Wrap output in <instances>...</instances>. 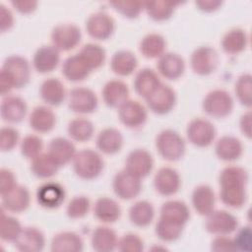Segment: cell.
Wrapping results in <instances>:
<instances>
[{"instance_id": "obj_1", "label": "cell", "mask_w": 252, "mask_h": 252, "mask_svg": "<svg viewBox=\"0 0 252 252\" xmlns=\"http://www.w3.org/2000/svg\"><path fill=\"white\" fill-rule=\"evenodd\" d=\"M31 77V68L28 60L20 55L8 56L2 65L0 72L1 94H8L15 88L25 87Z\"/></svg>"}, {"instance_id": "obj_2", "label": "cell", "mask_w": 252, "mask_h": 252, "mask_svg": "<svg viewBox=\"0 0 252 252\" xmlns=\"http://www.w3.org/2000/svg\"><path fill=\"white\" fill-rule=\"evenodd\" d=\"M156 148L162 158L169 161H176L185 153V142L176 131L164 129L156 138Z\"/></svg>"}, {"instance_id": "obj_3", "label": "cell", "mask_w": 252, "mask_h": 252, "mask_svg": "<svg viewBox=\"0 0 252 252\" xmlns=\"http://www.w3.org/2000/svg\"><path fill=\"white\" fill-rule=\"evenodd\" d=\"M75 173L83 179H94L103 169V159L100 155L91 149H84L77 153L73 158Z\"/></svg>"}, {"instance_id": "obj_4", "label": "cell", "mask_w": 252, "mask_h": 252, "mask_svg": "<svg viewBox=\"0 0 252 252\" xmlns=\"http://www.w3.org/2000/svg\"><path fill=\"white\" fill-rule=\"evenodd\" d=\"M202 105L208 115L215 118H222L232 111L233 99L228 92L217 89L207 94Z\"/></svg>"}, {"instance_id": "obj_5", "label": "cell", "mask_w": 252, "mask_h": 252, "mask_svg": "<svg viewBox=\"0 0 252 252\" xmlns=\"http://www.w3.org/2000/svg\"><path fill=\"white\" fill-rule=\"evenodd\" d=\"M82 33L78 26L70 23L59 24L51 32L52 45L59 51H69L81 41Z\"/></svg>"}, {"instance_id": "obj_6", "label": "cell", "mask_w": 252, "mask_h": 252, "mask_svg": "<svg viewBox=\"0 0 252 252\" xmlns=\"http://www.w3.org/2000/svg\"><path fill=\"white\" fill-rule=\"evenodd\" d=\"M188 140L197 147L210 146L216 137V128L214 124L205 118L192 119L186 129Z\"/></svg>"}, {"instance_id": "obj_7", "label": "cell", "mask_w": 252, "mask_h": 252, "mask_svg": "<svg viewBox=\"0 0 252 252\" xmlns=\"http://www.w3.org/2000/svg\"><path fill=\"white\" fill-rule=\"evenodd\" d=\"M68 105L76 113H91L97 107V97L91 89L76 87L69 92Z\"/></svg>"}, {"instance_id": "obj_8", "label": "cell", "mask_w": 252, "mask_h": 252, "mask_svg": "<svg viewBox=\"0 0 252 252\" xmlns=\"http://www.w3.org/2000/svg\"><path fill=\"white\" fill-rule=\"evenodd\" d=\"M237 225V219L224 210H217L210 213L205 223L207 231L216 235H227L236 230Z\"/></svg>"}, {"instance_id": "obj_9", "label": "cell", "mask_w": 252, "mask_h": 252, "mask_svg": "<svg viewBox=\"0 0 252 252\" xmlns=\"http://www.w3.org/2000/svg\"><path fill=\"white\" fill-rule=\"evenodd\" d=\"M219 62L217 51L211 46H200L191 54L190 65L192 70L202 76L213 73Z\"/></svg>"}, {"instance_id": "obj_10", "label": "cell", "mask_w": 252, "mask_h": 252, "mask_svg": "<svg viewBox=\"0 0 252 252\" xmlns=\"http://www.w3.org/2000/svg\"><path fill=\"white\" fill-rule=\"evenodd\" d=\"M113 191L122 200H131L138 196L142 189L141 179L123 169L117 172L112 182Z\"/></svg>"}, {"instance_id": "obj_11", "label": "cell", "mask_w": 252, "mask_h": 252, "mask_svg": "<svg viewBox=\"0 0 252 252\" xmlns=\"http://www.w3.org/2000/svg\"><path fill=\"white\" fill-rule=\"evenodd\" d=\"M146 102L153 112L165 114L174 107L176 94L172 88L161 83L160 86L146 98Z\"/></svg>"}, {"instance_id": "obj_12", "label": "cell", "mask_w": 252, "mask_h": 252, "mask_svg": "<svg viewBox=\"0 0 252 252\" xmlns=\"http://www.w3.org/2000/svg\"><path fill=\"white\" fill-rule=\"evenodd\" d=\"M115 29V22L105 12H96L89 16L86 21L88 33L95 39L104 40L111 36Z\"/></svg>"}, {"instance_id": "obj_13", "label": "cell", "mask_w": 252, "mask_h": 252, "mask_svg": "<svg viewBox=\"0 0 252 252\" xmlns=\"http://www.w3.org/2000/svg\"><path fill=\"white\" fill-rule=\"evenodd\" d=\"M153 166L154 159L152 155L144 149H136L129 153L124 169L141 179L150 174Z\"/></svg>"}, {"instance_id": "obj_14", "label": "cell", "mask_w": 252, "mask_h": 252, "mask_svg": "<svg viewBox=\"0 0 252 252\" xmlns=\"http://www.w3.org/2000/svg\"><path fill=\"white\" fill-rule=\"evenodd\" d=\"M118 116L121 123L128 128H138L146 122L147 110L139 101L127 99L118 107Z\"/></svg>"}, {"instance_id": "obj_15", "label": "cell", "mask_w": 252, "mask_h": 252, "mask_svg": "<svg viewBox=\"0 0 252 252\" xmlns=\"http://www.w3.org/2000/svg\"><path fill=\"white\" fill-rule=\"evenodd\" d=\"M181 180L178 172L169 166L159 168L154 177V186L158 193L163 196L175 194L180 187Z\"/></svg>"}, {"instance_id": "obj_16", "label": "cell", "mask_w": 252, "mask_h": 252, "mask_svg": "<svg viewBox=\"0 0 252 252\" xmlns=\"http://www.w3.org/2000/svg\"><path fill=\"white\" fill-rule=\"evenodd\" d=\"M27 103L18 95H5L1 101V118L9 123L21 122L27 114Z\"/></svg>"}, {"instance_id": "obj_17", "label": "cell", "mask_w": 252, "mask_h": 252, "mask_svg": "<svg viewBox=\"0 0 252 252\" xmlns=\"http://www.w3.org/2000/svg\"><path fill=\"white\" fill-rule=\"evenodd\" d=\"M64 199L65 190L59 183L46 182L37 188L36 200L44 208H57L64 202Z\"/></svg>"}, {"instance_id": "obj_18", "label": "cell", "mask_w": 252, "mask_h": 252, "mask_svg": "<svg viewBox=\"0 0 252 252\" xmlns=\"http://www.w3.org/2000/svg\"><path fill=\"white\" fill-rule=\"evenodd\" d=\"M158 71L161 76L168 80H176L181 77L185 71L183 58L174 52L163 53L157 63Z\"/></svg>"}, {"instance_id": "obj_19", "label": "cell", "mask_w": 252, "mask_h": 252, "mask_svg": "<svg viewBox=\"0 0 252 252\" xmlns=\"http://www.w3.org/2000/svg\"><path fill=\"white\" fill-rule=\"evenodd\" d=\"M60 61L59 50L53 45H43L37 48L33 54L32 65L38 73L53 71Z\"/></svg>"}, {"instance_id": "obj_20", "label": "cell", "mask_w": 252, "mask_h": 252, "mask_svg": "<svg viewBox=\"0 0 252 252\" xmlns=\"http://www.w3.org/2000/svg\"><path fill=\"white\" fill-rule=\"evenodd\" d=\"M18 250L24 252H37L41 251L45 244L43 233L36 227H24L14 242Z\"/></svg>"}, {"instance_id": "obj_21", "label": "cell", "mask_w": 252, "mask_h": 252, "mask_svg": "<svg viewBox=\"0 0 252 252\" xmlns=\"http://www.w3.org/2000/svg\"><path fill=\"white\" fill-rule=\"evenodd\" d=\"M1 199L2 209L13 213H21L30 206L31 195L27 187L17 185L12 191L1 196Z\"/></svg>"}, {"instance_id": "obj_22", "label": "cell", "mask_w": 252, "mask_h": 252, "mask_svg": "<svg viewBox=\"0 0 252 252\" xmlns=\"http://www.w3.org/2000/svg\"><path fill=\"white\" fill-rule=\"evenodd\" d=\"M92 71L89 64L79 53L67 57L62 65V74L71 82H79L86 79Z\"/></svg>"}, {"instance_id": "obj_23", "label": "cell", "mask_w": 252, "mask_h": 252, "mask_svg": "<svg viewBox=\"0 0 252 252\" xmlns=\"http://www.w3.org/2000/svg\"><path fill=\"white\" fill-rule=\"evenodd\" d=\"M102 98L109 107H119L128 99V86L121 80H110L102 89Z\"/></svg>"}, {"instance_id": "obj_24", "label": "cell", "mask_w": 252, "mask_h": 252, "mask_svg": "<svg viewBox=\"0 0 252 252\" xmlns=\"http://www.w3.org/2000/svg\"><path fill=\"white\" fill-rule=\"evenodd\" d=\"M47 153L60 166L73 160L77 154L74 144L63 137L53 138L48 145Z\"/></svg>"}, {"instance_id": "obj_25", "label": "cell", "mask_w": 252, "mask_h": 252, "mask_svg": "<svg viewBox=\"0 0 252 252\" xmlns=\"http://www.w3.org/2000/svg\"><path fill=\"white\" fill-rule=\"evenodd\" d=\"M161 82L158 74L150 69L143 68L135 76L133 85L136 93L145 99L152 94L159 86Z\"/></svg>"}, {"instance_id": "obj_26", "label": "cell", "mask_w": 252, "mask_h": 252, "mask_svg": "<svg viewBox=\"0 0 252 252\" xmlns=\"http://www.w3.org/2000/svg\"><path fill=\"white\" fill-rule=\"evenodd\" d=\"M159 218L184 226L190 218V211L184 202L169 200L161 205Z\"/></svg>"}, {"instance_id": "obj_27", "label": "cell", "mask_w": 252, "mask_h": 252, "mask_svg": "<svg viewBox=\"0 0 252 252\" xmlns=\"http://www.w3.org/2000/svg\"><path fill=\"white\" fill-rule=\"evenodd\" d=\"M215 151L220 159L232 161L240 158L243 152V146L240 140L236 137L225 135L217 141Z\"/></svg>"}, {"instance_id": "obj_28", "label": "cell", "mask_w": 252, "mask_h": 252, "mask_svg": "<svg viewBox=\"0 0 252 252\" xmlns=\"http://www.w3.org/2000/svg\"><path fill=\"white\" fill-rule=\"evenodd\" d=\"M216 197L214 190L206 184L197 186L192 192V205L201 216H208L214 211Z\"/></svg>"}, {"instance_id": "obj_29", "label": "cell", "mask_w": 252, "mask_h": 252, "mask_svg": "<svg viewBox=\"0 0 252 252\" xmlns=\"http://www.w3.org/2000/svg\"><path fill=\"white\" fill-rule=\"evenodd\" d=\"M248 174L240 166L231 165L224 167L219 176L220 189H240L246 188Z\"/></svg>"}, {"instance_id": "obj_30", "label": "cell", "mask_w": 252, "mask_h": 252, "mask_svg": "<svg viewBox=\"0 0 252 252\" xmlns=\"http://www.w3.org/2000/svg\"><path fill=\"white\" fill-rule=\"evenodd\" d=\"M39 94L44 102L53 106L60 105L66 97L65 87L57 78L44 80L40 86Z\"/></svg>"}, {"instance_id": "obj_31", "label": "cell", "mask_w": 252, "mask_h": 252, "mask_svg": "<svg viewBox=\"0 0 252 252\" xmlns=\"http://www.w3.org/2000/svg\"><path fill=\"white\" fill-rule=\"evenodd\" d=\"M29 123L36 132L46 133L54 128L56 124V116L49 107L39 105L32 109L29 118Z\"/></svg>"}, {"instance_id": "obj_32", "label": "cell", "mask_w": 252, "mask_h": 252, "mask_svg": "<svg viewBox=\"0 0 252 252\" xmlns=\"http://www.w3.org/2000/svg\"><path fill=\"white\" fill-rule=\"evenodd\" d=\"M97 149L106 155H113L120 151L123 145V137L120 131L109 127L101 130L96 137Z\"/></svg>"}, {"instance_id": "obj_33", "label": "cell", "mask_w": 252, "mask_h": 252, "mask_svg": "<svg viewBox=\"0 0 252 252\" xmlns=\"http://www.w3.org/2000/svg\"><path fill=\"white\" fill-rule=\"evenodd\" d=\"M83 248L82 237L73 231L59 232L51 240V251L53 252H78Z\"/></svg>"}, {"instance_id": "obj_34", "label": "cell", "mask_w": 252, "mask_h": 252, "mask_svg": "<svg viewBox=\"0 0 252 252\" xmlns=\"http://www.w3.org/2000/svg\"><path fill=\"white\" fill-rule=\"evenodd\" d=\"M92 247L98 252H109L117 248V235L107 226H97L92 234Z\"/></svg>"}, {"instance_id": "obj_35", "label": "cell", "mask_w": 252, "mask_h": 252, "mask_svg": "<svg viewBox=\"0 0 252 252\" xmlns=\"http://www.w3.org/2000/svg\"><path fill=\"white\" fill-rule=\"evenodd\" d=\"M94 214L102 222H114L121 216V208L115 200L108 197H101L95 202Z\"/></svg>"}, {"instance_id": "obj_36", "label": "cell", "mask_w": 252, "mask_h": 252, "mask_svg": "<svg viewBox=\"0 0 252 252\" xmlns=\"http://www.w3.org/2000/svg\"><path fill=\"white\" fill-rule=\"evenodd\" d=\"M138 64L136 56L129 50L116 51L110 61L111 70L119 76H128L132 74Z\"/></svg>"}, {"instance_id": "obj_37", "label": "cell", "mask_w": 252, "mask_h": 252, "mask_svg": "<svg viewBox=\"0 0 252 252\" xmlns=\"http://www.w3.org/2000/svg\"><path fill=\"white\" fill-rule=\"evenodd\" d=\"M248 44V36L245 31L239 28L229 30L222 37L221 47L228 54L242 52Z\"/></svg>"}, {"instance_id": "obj_38", "label": "cell", "mask_w": 252, "mask_h": 252, "mask_svg": "<svg viewBox=\"0 0 252 252\" xmlns=\"http://www.w3.org/2000/svg\"><path fill=\"white\" fill-rule=\"evenodd\" d=\"M155 217L154 206L148 201H138L129 209V219L139 227L148 226Z\"/></svg>"}, {"instance_id": "obj_39", "label": "cell", "mask_w": 252, "mask_h": 252, "mask_svg": "<svg viewBox=\"0 0 252 252\" xmlns=\"http://www.w3.org/2000/svg\"><path fill=\"white\" fill-rule=\"evenodd\" d=\"M60 165L52 158L48 153H41L32 159L31 170L38 178H48L53 176Z\"/></svg>"}, {"instance_id": "obj_40", "label": "cell", "mask_w": 252, "mask_h": 252, "mask_svg": "<svg viewBox=\"0 0 252 252\" xmlns=\"http://www.w3.org/2000/svg\"><path fill=\"white\" fill-rule=\"evenodd\" d=\"M166 46L165 39L158 33H149L140 42V51L147 58L160 57Z\"/></svg>"}, {"instance_id": "obj_41", "label": "cell", "mask_w": 252, "mask_h": 252, "mask_svg": "<svg viewBox=\"0 0 252 252\" xmlns=\"http://www.w3.org/2000/svg\"><path fill=\"white\" fill-rule=\"evenodd\" d=\"M67 132L71 139L78 142H86L94 135V124L87 118H75L69 122Z\"/></svg>"}, {"instance_id": "obj_42", "label": "cell", "mask_w": 252, "mask_h": 252, "mask_svg": "<svg viewBox=\"0 0 252 252\" xmlns=\"http://www.w3.org/2000/svg\"><path fill=\"white\" fill-rule=\"evenodd\" d=\"M178 2L171 1H150L144 2V9L155 21H164L170 18Z\"/></svg>"}, {"instance_id": "obj_43", "label": "cell", "mask_w": 252, "mask_h": 252, "mask_svg": "<svg viewBox=\"0 0 252 252\" xmlns=\"http://www.w3.org/2000/svg\"><path fill=\"white\" fill-rule=\"evenodd\" d=\"M23 227L20 221L7 214H5L4 209L1 208V218H0V237L3 241L15 242L20 235Z\"/></svg>"}, {"instance_id": "obj_44", "label": "cell", "mask_w": 252, "mask_h": 252, "mask_svg": "<svg viewBox=\"0 0 252 252\" xmlns=\"http://www.w3.org/2000/svg\"><path fill=\"white\" fill-rule=\"evenodd\" d=\"M78 53L89 64L92 70H95L102 66L106 57L105 50L100 45L91 42L83 45Z\"/></svg>"}, {"instance_id": "obj_45", "label": "cell", "mask_w": 252, "mask_h": 252, "mask_svg": "<svg viewBox=\"0 0 252 252\" xmlns=\"http://www.w3.org/2000/svg\"><path fill=\"white\" fill-rule=\"evenodd\" d=\"M183 227H184L183 225L158 218V220L156 224L155 231L157 236L159 239L165 242H171L180 237L183 231Z\"/></svg>"}, {"instance_id": "obj_46", "label": "cell", "mask_w": 252, "mask_h": 252, "mask_svg": "<svg viewBox=\"0 0 252 252\" xmlns=\"http://www.w3.org/2000/svg\"><path fill=\"white\" fill-rule=\"evenodd\" d=\"M252 77L250 74H242L236 81L234 91L235 94L242 105L247 107L251 106L252 101V94H251V88H252Z\"/></svg>"}, {"instance_id": "obj_47", "label": "cell", "mask_w": 252, "mask_h": 252, "mask_svg": "<svg viewBox=\"0 0 252 252\" xmlns=\"http://www.w3.org/2000/svg\"><path fill=\"white\" fill-rule=\"evenodd\" d=\"M220 197L224 205L230 208H241L246 202V188L220 189Z\"/></svg>"}, {"instance_id": "obj_48", "label": "cell", "mask_w": 252, "mask_h": 252, "mask_svg": "<svg viewBox=\"0 0 252 252\" xmlns=\"http://www.w3.org/2000/svg\"><path fill=\"white\" fill-rule=\"evenodd\" d=\"M90 200L86 196H76L67 205L66 213L71 219H81L85 217L90 210Z\"/></svg>"}, {"instance_id": "obj_49", "label": "cell", "mask_w": 252, "mask_h": 252, "mask_svg": "<svg viewBox=\"0 0 252 252\" xmlns=\"http://www.w3.org/2000/svg\"><path fill=\"white\" fill-rule=\"evenodd\" d=\"M43 148L42 140L36 135H27L21 143V153L28 158H33L41 154Z\"/></svg>"}, {"instance_id": "obj_50", "label": "cell", "mask_w": 252, "mask_h": 252, "mask_svg": "<svg viewBox=\"0 0 252 252\" xmlns=\"http://www.w3.org/2000/svg\"><path fill=\"white\" fill-rule=\"evenodd\" d=\"M109 4L126 18H136L144 9V2L138 1H111Z\"/></svg>"}, {"instance_id": "obj_51", "label": "cell", "mask_w": 252, "mask_h": 252, "mask_svg": "<svg viewBox=\"0 0 252 252\" xmlns=\"http://www.w3.org/2000/svg\"><path fill=\"white\" fill-rule=\"evenodd\" d=\"M117 249L122 252H140L144 250V241L137 234L127 233L118 239Z\"/></svg>"}, {"instance_id": "obj_52", "label": "cell", "mask_w": 252, "mask_h": 252, "mask_svg": "<svg viewBox=\"0 0 252 252\" xmlns=\"http://www.w3.org/2000/svg\"><path fill=\"white\" fill-rule=\"evenodd\" d=\"M19 140V132L10 126L2 127L0 132V149L3 152L11 151L15 148Z\"/></svg>"}, {"instance_id": "obj_53", "label": "cell", "mask_w": 252, "mask_h": 252, "mask_svg": "<svg viewBox=\"0 0 252 252\" xmlns=\"http://www.w3.org/2000/svg\"><path fill=\"white\" fill-rule=\"evenodd\" d=\"M236 250L250 251L251 250V228L249 225L241 227L233 238Z\"/></svg>"}, {"instance_id": "obj_54", "label": "cell", "mask_w": 252, "mask_h": 252, "mask_svg": "<svg viewBox=\"0 0 252 252\" xmlns=\"http://www.w3.org/2000/svg\"><path fill=\"white\" fill-rule=\"evenodd\" d=\"M17 186L16 177L14 173L7 169L1 168L0 170V194L1 196L6 195Z\"/></svg>"}, {"instance_id": "obj_55", "label": "cell", "mask_w": 252, "mask_h": 252, "mask_svg": "<svg viewBox=\"0 0 252 252\" xmlns=\"http://www.w3.org/2000/svg\"><path fill=\"white\" fill-rule=\"evenodd\" d=\"M214 251H235V245L233 239L227 237L226 235H218L211 245Z\"/></svg>"}, {"instance_id": "obj_56", "label": "cell", "mask_w": 252, "mask_h": 252, "mask_svg": "<svg viewBox=\"0 0 252 252\" xmlns=\"http://www.w3.org/2000/svg\"><path fill=\"white\" fill-rule=\"evenodd\" d=\"M14 24V18L11 11L6 8L3 4L0 5V26L1 32H5L10 30Z\"/></svg>"}, {"instance_id": "obj_57", "label": "cell", "mask_w": 252, "mask_h": 252, "mask_svg": "<svg viewBox=\"0 0 252 252\" xmlns=\"http://www.w3.org/2000/svg\"><path fill=\"white\" fill-rule=\"evenodd\" d=\"M12 5L20 13L28 14L35 10L37 6V2L32 1V0H20V1H12Z\"/></svg>"}, {"instance_id": "obj_58", "label": "cell", "mask_w": 252, "mask_h": 252, "mask_svg": "<svg viewBox=\"0 0 252 252\" xmlns=\"http://www.w3.org/2000/svg\"><path fill=\"white\" fill-rule=\"evenodd\" d=\"M240 129L241 132L248 138L251 137V112L247 111L240 117Z\"/></svg>"}, {"instance_id": "obj_59", "label": "cell", "mask_w": 252, "mask_h": 252, "mask_svg": "<svg viewBox=\"0 0 252 252\" xmlns=\"http://www.w3.org/2000/svg\"><path fill=\"white\" fill-rule=\"evenodd\" d=\"M195 4L199 7L200 10L206 11V12H212L221 5V1H215V0H202V1H196Z\"/></svg>"}]
</instances>
